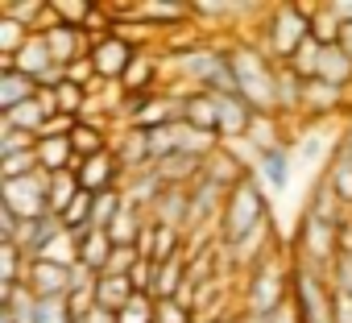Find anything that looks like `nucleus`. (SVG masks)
Masks as SVG:
<instances>
[{
    "label": "nucleus",
    "instance_id": "36",
    "mask_svg": "<svg viewBox=\"0 0 352 323\" xmlns=\"http://www.w3.org/2000/svg\"><path fill=\"white\" fill-rule=\"evenodd\" d=\"M21 228H25V224H21L17 216H9L5 208H0V241H21Z\"/></svg>",
    "mask_w": 352,
    "mask_h": 323
},
{
    "label": "nucleus",
    "instance_id": "11",
    "mask_svg": "<svg viewBox=\"0 0 352 323\" xmlns=\"http://www.w3.org/2000/svg\"><path fill=\"white\" fill-rule=\"evenodd\" d=\"M137 249H141V257L153 261V265H166V261H174V257H187L183 228L162 224V220H153V216H149V228H145V236H141Z\"/></svg>",
    "mask_w": 352,
    "mask_h": 323
},
{
    "label": "nucleus",
    "instance_id": "2",
    "mask_svg": "<svg viewBox=\"0 0 352 323\" xmlns=\"http://www.w3.org/2000/svg\"><path fill=\"white\" fill-rule=\"evenodd\" d=\"M228 54H232L236 96L257 116H278V63L249 34H232L228 38Z\"/></svg>",
    "mask_w": 352,
    "mask_h": 323
},
{
    "label": "nucleus",
    "instance_id": "24",
    "mask_svg": "<svg viewBox=\"0 0 352 323\" xmlns=\"http://www.w3.org/2000/svg\"><path fill=\"white\" fill-rule=\"evenodd\" d=\"M30 257L17 241H0V286H25Z\"/></svg>",
    "mask_w": 352,
    "mask_h": 323
},
{
    "label": "nucleus",
    "instance_id": "31",
    "mask_svg": "<svg viewBox=\"0 0 352 323\" xmlns=\"http://www.w3.org/2000/svg\"><path fill=\"white\" fill-rule=\"evenodd\" d=\"M91 216H96V195H79L67 212H63V224H67V232H83V228H91Z\"/></svg>",
    "mask_w": 352,
    "mask_h": 323
},
{
    "label": "nucleus",
    "instance_id": "15",
    "mask_svg": "<svg viewBox=\"0 0 352 323\" xmlns=\"http://www.w3.org/2000/svg\"><path fill=\"white\" fill-rule=\"evenodd\" d=\"M63 232H67L63 216H54V212H50V216L30 220V224L21 228V241H17V245L25 249V257H30V261H38V257H46V253H50V245H54Z\"/></svg>",
    "mask_w": 352,
    "mask_h": 323
},
{
    "label": "nucleus",
    "instance_id": "4",
    "mask_svg": "<svg viewBox=\"0 0 352 323\" xmlns=\"http://www.w3.org/2000/svg\"><path fill=\"white\" fill-rule=\"evenodd\" d=\"M344 228H348V224L327 220V216H319L315 208L302 203L298 224H294V236H290V257H294V265L315 269V274L327 278L331 265L340 261V236H344Z\"/></svg>",
    "mask_w": 352,
    "mask_h": 323
},
{
    "label": "nucleus",
    "instance_id": "19",
    "mask_svg": "<svg viewBox=\"0 0 352 323\" xmlns=\"http://www.w3.org/2000/svg\"><path fill=\"white\" fill-rule=\"evenodd\" d=\"M75 241H79V265H87L91 274H104L108 269V257H112V236L104 232V228H83V232H75Z\"/></svg>",
    "mask_w": 352,
    "mask_h": 323
},
{
    "label": "nucleus",
    "instance_id": "37",
    "mask_svg": "<svg viewBox=\"0 0 352 323\" xmlns=\"http://www.w3.org/2000/svg\"><path fill=\"white\" fill-rule=\"evenodd\" d=\"M327 9L336 13L340 25H352V0H327Z\"/></svg>",
    "mask_w": 352,
    "mask_h": 323
},
{
    "label": "nucleus",
    "instance_id": "20",
    "mask_svg": "<svg viewBox=\"0 0 352 323\" xmlns=\"http://www.w3.org/2000/svg\"><path fill=\"white\" fill-rule=\"evenodd\" d=\"M0 323H38V298L25 286H0Z\"/></svg>",
    "mask_w": 352,
    "mask_h": 323
},
{
    "label": "nucleus",
    "instance_id": "25",
    "mask_svg": "<svg viewBox=\"0 0 352 323\" xmlns=\"http://www.w3.org/2000/svg\"><path fill=\"white\" fill-rule=\"evenodd\" d=\"M79 195H83V187H79V175H75V170L50 175V212H54V216H63Z\"/></svg>",
    "mask_w": 352,
    "mask_h": 323
},
{
    "label": "nucleus",
    "instance_id": "6",
    "mask_svg": "<svg viewBox=\"0 0 352 323\" xmlns=\"http://www.w3.org/2000/svg\"><path fill=\"white\" fill-rule=\"evenodd\" d=\"M137 46L129 42V38H120V34H108V38H100V42H91V50H87V58L96 63V71H100V79L108 83V87H120V79H124V71L137 63Z\"/></svg>",
    "mask_w": 352,
    "mask_h": 323
},
{
    "label": "nucleus",
    "instance_id": "21",
    "mask_svg": "<svg viewBox=\"0 0 352 323\" xmlns=\"http://www.w3.org/2000/svg\"><path fill=\"white\" fill-rule=\"evenodd\" d=\"M38 162L46 175H63V170H75L79 157L71 149V137H38Z\"/></svg>",
    "mask_w": 352,
    "mask_h": 323
},
{
    "label": "nucleus",
    "instance_id": "22",
    "mask_svg": "<svg viewBox=\"0 0 352 323\" xmlns=\"http://www.w3.org/2000/svg\"><path fill=\"white\" fill-rule=\"evenodd\" d=\"M133 294H137V282L133 278H116V274H100L96 278V307H104L112 315L124 311Z\"/></svg>",
    "mask_w": 352,
    "mask_h": 323
},
{
    "label": "nucleus",
    "instance_id": "32",
    "mask_svg": "<svg viewBox=\"0 0 352 323\" xmlns=\"http://www.w3.org/2000/svg\"><path fill=\"white\" fill-rule=\"evenodd\" d=\"M38 323H79L71 298H38Z\"/></svg>",
    "mask_w": 352,
    "mask_h": 323
},
{
    "label": "nucleus",
    "instance_id": "8",
    "mask_svg": "<svg viewBox=\"0 0 352 323\" xmlns=\"http://www.w3.org/2000/svg\"><path fill=\"white\" fill-rule=\"evenodd\" d=\"M71 286H75V265H58V261H30L25 269V290L34 298H71Z\"/></svg>",
    "mask_w": 352,
    "mask_h": 323
},
{
    "label": "nucleus",
    "instance_id": "33",
    "mask_svg": "<svg viewBox=\"0 0 352 323\" xmlns=\"http://www.w3.org/2000/svg\"><path fill=\"white\" fill-rule=\"evenodd\" d=\"M38 145V137H25V133H17V129H9V124H0V162L5 157H17V153H25V149H34Z\"/></svg>",
    "mask_w": 352,
    "mask_h": 323
},
{
    "label": "nucleus",
    "instance_id": "38",
    "mask_svg": "<svg viewBox=\"0 0 352 323\" xmlns=\"http://www.w3.org/2000/svg\"><path fill=\"white\" fill-rule=\"evenodd\" d=\"M79 323H116V315L104 311V307H91L87 315H79Z\"/></svg>",
    "mask_w": 352,
    "mask_h": 323
},
{
    "label": "nucleus",
    "instance_id": "12",
    "mask_svg": "<svg viewBox=\"0 0 352 323\" xmlns=\"http://www.w3.org/2000/svg\"><path fill=\"white\" fill-rule=\"evenodd\" d=\"M257 112L241 96H220V145H241L257 129Z\"/></svg>",
    "mask_w": 352,
    "mask_h": 323
},
{
    "label": "nucleus",
    "instance_id": "35",
    "mask_svg": "<svg viewBox=\"0 0 352 323\" xmlns=\"http://www.w3.org/2000/svg\"><path fill=\"white\" fill-rule=\"evenodd\" d=\"M75 124H79V120H71V116H63V112H58V116H50V120H46L42 137H71V133H75Z\"/></svg>",
    "mask_w": 352,
    "mask_h": 323
},
{
    "label": "nucleus",
    "instance_id": "5",
    "mask_svg": "<svg viewBox=\"0 0 352 323\" xmlns=\"http://www.w3.org/2000/svg\"><path fill=\"white\" fill-rule=\"evenodd\" d=\"M0 208L17 216L21 224L50 216V175H30V179H9L0 183Z\"/></svg>",
    "mask_w": 352,
    "mask_h": 323
},
{
    "label": "nucleus",
    "instance_id": "40",
    "mask_svg": "<svg viewBox=\"0 0 352 323\" xmlns=\"http://www.w3.org/2000/svg\"><path fill=\"white\" fill-rule=\"evenodd\" d=\"M340 46H344V50L352 54V25H344V34H340Z\"/></svg>",
    "mask_w": 352,
    "mask_h": 323
},
{
    "label": "nucleus",
    "instance_id": "13",
    "mask_svg": "<svg viewBox=\"0 0 352 323\" xmlns=\"http://www.w3.org/2000/svg\"><path fill=\"white\" fill-rule=\"evenodd\" d=\"M179 120L191 124V129H199V133L220 137V96H212V91H183Z\"/></svg>",
    "mask_w": 352,
    "mask_h": 323
},
{
    "label": "nucleus",
    "instance_id": "14",
    "mask_svg": "<svg viewBox=\"0 0 352 323\" xmlns=\"http://www.w3.org/2000/svg\"><path fill=\"white\" fill-rule=\"evenodd\" d=\"M112 153L120 157V166H124V175H129V179H133V175H141V170H153L149 137H145L141 129L120 124V133H116V141H112Z\"/></svg>",
    "mask_w": 352,
    "mask_h": 323
},
{
    "label": "nucleus",
    "instance_id": "26",
    "mask_svg": "<svg viewBox=\"0 0 352 323\" xmlns=\"http://www.w3.org/2000/svg\"><path fill=\"white\" fill-rule=\"evenodd\" d=\"M340 34H344V25L336 21V13H331L327 5H311V38H315L319 46H336Z\"/></svg>",
    "mask_w": 352,
    "mask_h": 323
},
{
    "label": "nucleus",
    "instance_id": "16",
    "mask_svg": "<svg viewBox=\"0 0 352 323\" xmlns=\"http://www.w3.org/2000/svg\"><path fill=\"white\" fill-rule=\"evenodd\" d=\"M38 91L42 87L30 75H21L13 63H0V116L21 108V104H30V100H38Z\"/></svg>",
    "mask_w": 352,
    "mask_h": 323
},
{
    "label": "nucleus",
    "instance_id": "29",
    "mask_svg": "<svg viewBox=\"0 0 352 323\" xmlns=\"http://www.w3.org/2000/svg\"><path fill=\"white\" fill-rule=\"evenodd\" d=\"M50 5H54V17H58L63 25L83 30L87 17H91V9H96V0H50Z\"/></svg>",
    "mask_w": 352,
    "mask_h": 323
},
{
    "label": "nucleus",
    "instance_id": "27",
    "mask_svg": "<svg viewBox=\"0 0 352 323\" xmlns=\"http://www.w3.org/2000/svg\"><path fill=\"white\" fill-rule=\"evenodd\" d=\"M30 175H46L42 170V162H38V145L17 153V157H5L0 162V183H9V179H30Z\"/></svg>",
    "mask_w": 352,
    "mask_h": 323
},
{
    "label": "nucleus",
    "instance_id": "10",
    "mask_svg": "<svg viewBox=\"0 0 352 323\" xmlns=\"http://www.w3.org/2000/svg\"><path fill=\"white\" fill-rule=\"evenodd\" d=\"M323 179H327V187L336 191V199L352 212V120L340 129V137H336V149H331V162L319 170Z\"/></svg>",
    "mask_w": 352,
    "mask_h": 323
},
{
    "label": "nucleus",
    "instance_id": "1",
    "mask_svg": "<svg viewBox=\"0 0 352 323\" xmlns=\"http://www.w3.org/2000/svg\"><path fill=\"white\" fill-rule=\"evenodd\" d=\"M294 298V257H290V241H278L261 261H253L245 269V290H241V311L257 323L274 319L278 311H286Z\"/></svg>",
    "mask_w": 352,
    "mask_h": 323
},
{
    "label": "nucleus",
    "instance_id": "7",
    "mask_svg": "<svg viewBox=\"0 0 352 323\" xmlns=\"http://www.w3.org/2000/svg\"><path fill=\"white\" fill-rule=\"evenodd\" d=\"M253 175L265 183V191L282 195V191L290 187V175H294V137L257 149V157H253Z\"/></svg>",
    "mask_w": 352,
    "mask_h": 323
},
{
    "label": "nucleus",
    "instance_id": "34",
    "mask_svg": "<svg viewBox=\"0 0 352 323\" xmlns=\"http://www.w3.org/2000/svg\"><path fill=\"white\" fill-rule=\"evenodd\" d=\"M195 315H199V311H191V307L179 302V298L157 302V323H195Z\"/></svg>",
    "mask_w": 352,
    "mask_h": 323
},
{
    "label": "nucleus",
    "instance_id": "23",
    "mask_svg": "<svg viewBox=\"0 0 352 323\" xmlns=\"http://www.w3.org/2000/svg\"><path fill=\"white\" fill-rule=\"evenodd\" d=\"M46 120H50V112H46L42 100H30V104H21V108H13V112L0 116V124H9V129H17V133H25V137H42Z\"/></svg>",
    "mask_w": 352,
    "mask_h": 323
},
{
    "label": "nucleus",
    "instance_id": "3",
    "mask_svg": "<svg viewBox=\"0 0 352 323\" xmlns=\"http://www.w3.org/2000/svg\"><path fill=\"white\" fill-rule=\"evenodd\" d=\"M249 38L278 67H290L294 54L311 42V5H265L261 21L249 30Z\"/></svg>",
    "mask_w": 352,
    "mask_h": 323
},
{
    "label": "nucleus",
    "instance_id": "30",
    "mask_svg": "<svg viewBox=\"0 0 352 323\" xmlns=\"http://www.w3.org/2000/svg\"><path fill=\"white\" fill-rule=\"evenodd\" d=\"M120 208H124V187H120V191H104V195H96V216H91V228H104V232H108V224L120 216Z\"/></svg>",
    "mask_w": 352,
    "mask_h": 323
},
{
    "label": "nucleus",
    "instance_id": "39",
    "mask_svg": "<svg viewBox=\"0 0 352 323\" xmlns=\"http://www.w3.org/2000/svg\"><path fill=\"white\" fill-rule=\"evenodd\" d=\"M340 257L352 261V220H348V228H344V236H340Z\"/></svg>",
    "mask_w": 352,
    "mask_h": 323
},
{
    "label": "nucleus",
    "instance_id": "28",
    "mask_svg": "<svg viewBox=\"0 0 352 323\" xmlns=\"http://www.w3.org/2000/svg\"><path fill=\"white\" fill-rule=\"evenodd\" d=\"M116 323H157V298L137 290L124 311H116Z\"/></svg>",
    "mask_w": 352,
    "mask_h": 323
},
{
    "label": "nucleus",
    "instance_id": "18",
    "mask_svg": "<svg viewBox=\"0 0 352 323\" xmlns=\"http://www.w3.org/2000/svg\"><path fill=\"white\" fill-rule=\"evenodd\" d=\"M187 278H191V265H187V257H174V261H166V265H153L149 294H153L157 302H166V298H179V290L187 286Z\"/></svg>",
    "mask_w": 352,
    "mask_h": 323
},
{
    "label": "nucleus",
    "instance_id": "17",
    "mask_svg": "<svg viewBox=\"0 0 352 323\" xmlns=\"http://www.w3.org/2000/svg\"><path fill=\"white\" fill-rule=\"evenodd\" d=\"M315 79L340 87V91H352V54L340 42L336 46H323L319 50V63H315Z\"/></svg>",
    "mask_w": 352,
    "mask_h": 323
},
{
    "label": "nucleus",
    "instance_id": "9",
    "mask_svg": "<svg viewBox=\"0 0 352 323\" xmlns=\"http://www.w3.org/2000/svg\"><path fill=\"white\" fill-rule=\"evenodd\" d=\"M75 175H79V187L87 191V195H104V191H120L124 187V166H120V157L108 149V153H96V157H83L79 166H75Z\"/></svg>",
    "mask_w": 352,
    "mask_h": 323
}]
</instances>
